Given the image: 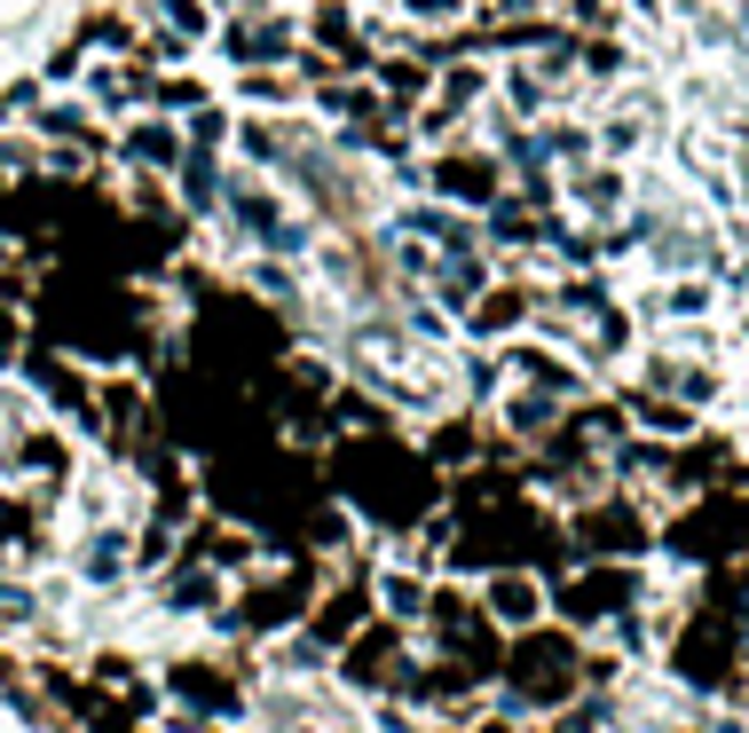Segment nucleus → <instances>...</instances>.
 I'll list each match as a JSON object with an SVG mask.
<instances>
[{
  "label": "nucleus",
  "mask_w": 749,
  "mask_h": 733,
  "mask_svg": "<svg viewBox=\"0 0 749 733\" xmlns=\"http://www.w3.org/2000/svg\"><path fill=\"white\" fill-rule=\"evenodd\" d=\"M497 615H537V592L529 584H497Z\"/></svg>",
  "instance_id": "obj_1"
}]
</instances>
